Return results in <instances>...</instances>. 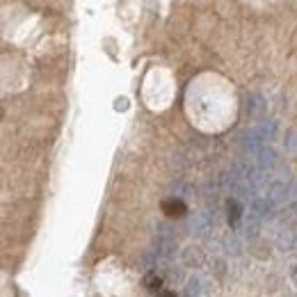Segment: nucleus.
<instances>
[{
  "mask_svg": "<svg viewBox=\"0 0 297 297\" xmlns=\"http://www.w3.org/2000/svg\"><path fill=\"white\" fill-rule=\"evenodd\" d=\"M256 153H258V167L260 169H268V167H272V164H274V151L272 149L263 146V149L256 151Z\"/></svg>",
  "mask_w": 297,
  "mask_h": 297,
  "instance_id": "4",
  "label": "nucleus"
},
{
  "mask_svg": "<svg viewBox=\"0 0 297 297\" xmlns=\"http://www.w3.org/2000/svg\"><path fill=\"white\" fill-rule=\"evenodd\" d=\"M185 297H206V295H204V288H201V283L192 279V281L185 286Z\"/></svg>",
  "mask_w": 297,
  "mask_h": 297,
  "instance_id": "5",
  "label": "nucleus"
},
{
  "mask_svg": "<svg viewBox=\"0 0 297 297\" xmlns=\"http://www.w3.org/2000/svg\"><path fill=\"white\" fill-rule=\"evenodd\" d=\"M158 297H176L174 292H169V290H162V292H158Z\"/></svg>",
  "mask_w": 297,
  "mask_h": 297,
  "instance_id": "6",
  "label": "nucleus"
},
{
  "mask_svg": "<svg viewBox=\"0 0 297 297\" xmlns=\"http://www.w3.org/2000/svg\"><path fill=\"white\" fill-rule=\"evenodd\" d=\"M162 210L169 217H183V215L187 213V206H185V201L178 199V196H169V199L162 201Z\"/></svg>",
  "mask_w": 297,
  "mask_h": 297,
  "instance_id": "1",
  "label": "nucleus"
},
{
  "mask_svg": "<svg viewBox=\"0 0 297 297\" xmlns=\"http://www.w3.org/2000/svg\"><path fill=\"white\" fill-rule=\"evenodd\" d=\"M292 279H295V283H297V265L292 268Z\"/></svg>",
  "mask_w": 297,
  "mask_h": 297,
  "instance_id": "7",
  "label": "nucleus"
},
{
  "mask_svg": "<svg viewBox=\"0 0 297 297\" xmlns=\"http://www.w3.org/2000/svg\"><path fill=\"white\" fill-rule=\"evenodd\" d=\"M144 286H146V290H151V292H162L160 288H162V277H160L158 272H146V277H144Z\"/></svg>",
  "mask_w": 297,
  "mask_h": 297,
  "instance_id": "3",
  "label": "nucleus"
},
{
  "mask_svg": "<svg viewBox=\"0 0 297 297\" xmlns=\"http://www.w3.org/2000/svg\"><path fill=\"white\" fill-rule=\"evenodd\" d=\"M226 219L231 226H238L242 219V204L240 199H236V196H231V199L226 201Z\"/></svg>",
  "mask_w": 297,
  "mask_h": 297,
  "instance_id": "2",
  "label": "nucleus"
}]
</instances>
